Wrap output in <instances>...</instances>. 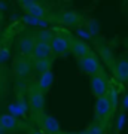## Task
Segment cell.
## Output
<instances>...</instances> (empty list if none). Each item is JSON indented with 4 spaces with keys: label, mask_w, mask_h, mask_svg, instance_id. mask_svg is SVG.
Listing matches in <instances>:
<instances>
[{
    "label": "cell",
    "mask_w": 128,
    "mask_h": 134,
    "mask_svg": "<svg viewBox=\"0 0 128 134\" xmlns=\"http://www.w3.org/2000/svg\"><path fill=\"white\" fill-rule=\"evenodd\" d=\"M43 90H40V86H31L30 90V107L33 110L34 115H42L43 106H45V96H43Z\"/></svg>",
    "instance_id": "6da1fadb"
},
{
    "label": "cell",
    "mask_w": 128,
    "mask_h": 134,
    "mask_svg": "<svg viewBox=\"0 0 128 134\" xmlns=\"http://www.w3.org/2000/svg\"><path fill=\"white\" fill-rule=\"evenodd\" d=\"M91 90H92V92H94L97 97L106 96L107 91H109L106 79L103 76H100V75H94L92 79H91Z\"/></svg>",
    "instance_id": "7a4b0ae2"
},
{
    "label": "cell",
    "mask_w": 128,
    "mask_h": 134,
    "mask_svg": "<svg viewBox=\"0 0 128 134\" xmlns=\"http://www.w3.org/2000/svg\"><path fill=\"white\" fill-rule=\"evenodd\" d=\"M112 109V103H110L109 97L103 96L97 98V103H95V116L97 118H106V116L110 113Z\"/></svg>",
    "instance_id": "3957f363"
},
{
    "label": "cell",
    "mask_w": 128,
    "mask_h": 134,
    "mask_svg": "<svg viewBox=\"0 0 128 134\" xmlns=\"http://www.w3.org/2000/svg\"><path fill=\"white\" fill-rule=\"evenodd\" d=\"M81 67L84 69V72H86L88 75H97V72L100 70V64H98V60L94 57V55H86V57L81 58L79 61Z\"/></svg>",
    "instance_id": "277c9868"
},
{
    "label": "cell",
    "mask_w": 128,
    "mask_h": 134,
    "mask_svg": "<svg viewBox=\"0 0 128 134\" xmlns=\"http://www.w3.org/2000/svg\"><path fill=\"white\" fill-rule=\"evenodd\" d=\"M51 48H52V52L57 54V55H61V54H66L69 49L71 48V43L69 42L67 37H63V36H55L54 40L51 42Z\"/></svg>",
    "instance_id": "5b68a950"
},
{
    "label": "cell",
    "mask_w": 128,
    "mask_h": 134,
    "mask_svg": "<svg viewBox=\"0 0 128 134\" xmlns=\"http://www.w3.org/2000/svg\"><path fill=\"white\" fill-rule=\"evenodd\" d=\"M51 52H52L51 43L39 40V42H36V48H34L33 57L36 58V60H43V58H49Z\"/></svg>",
    "instance_id": "8992f818"
},
{
    "label": "cell",
    "mask_w": 128,
    "mask_h": 134,
    "mask_svg": "<svg viewBox=\"0 0 128 134\" xmlns=\"http://www.w3.org/2000/svg\"><path fill=\"white\" fill-rule=\"evenodd\" d=\"M42 127L49 134H60V124H58V121L55 118H52V116H48V115L43 116Z\"/></svg>",
    "instance_id": "52a82bcc"
},
{
    "label": "cell",
    "mask_w": 128,
    "mask_h": 134,
    "mask_svg": "<svg viewBox=\"0 0 128 134\" xmlns=\"http://www.w3.org/2000/svg\"><path fill=\"white\" fill-rule=\"evenodd\" d=\"M70 49L77 58H84V57H86V55H90V48H88V45H86L85 42H82V40H75V42H71Z\"/></svg>",
    "instance_id": "ba28073f"
},
{
    "label": "cell",
    "mask_w": 128,
    "mask_h": 134,
    "mask_svg": "<svg viewBox=\"0 0 128 134\" xmlns=\"http://www.w3.org/2000/svg\"><path fill=\"white\" fill-rule=\"evenodd\" d=\"M34 48H36V42H34L33 37L24 36V37L19 40V49H21L25 55H31V54L34 52Z\"/></svg>",
    "instance_id": "9c48e42d"
},
{
    "label": "cell",
    "mask_w": 128,
    "mask_h": 134,
    "mask_svg": "<svg viewBox=\"0 0 128 134\" xmlns=\"http://www.w3.org/2000/svg\"><path fill=\"white\" fill-rule=\"evenodd\" d=\"M115 75L119 81H128V61L127 60H122L116 64V69H115Z\"/></svg>",
    "instance_id": "30bf717a"
},
{
    "label": "cell",
    "mask_w": 128,
    "mask_h": 134,
    "mask_svg": "<svg viewBox=\"0 0 128 134\" xmlns=\"http://www.w3.org/2000/svg\"><path fill=\"white\" fill-rule=\"evenodd\" d=\"M52 81H54V75H52V72L49 70V72H45V73H42V75H40V79H39L37 85L40 86V90L46 91L48 88L52 85Z\"/></svg>",
    "instance_id": "8fae6325"
},
{
    "label": "cell",
    "mask_w": 128,
    "mask_h": 134,
    "mask_svg": "<svg viewBox=\"0 0 128 134\" xmlns=\"http://www.w3.org/2000/svg\"><path fill=\"white\" fill-rule=\"evenodd\" d=\"M14 70L16 75H25V73L30 72V64L29 61H25V60H16L14 63Z\"/></svg>",
    "instance_id": "7c38bea8"
},
{
    "label": "cell",
    "mask_w": 128,
    "mask_h": 134,
    "mask_svg": "<svg viewBox=\"0 0 128 134\" xmlns=\"http://www.w3.org/2000/svg\"><path fill=\"white\" fill-rule=\"evenodd\" d=\"M34 69L40 72V75L45 72H49V69H51V61L48 60V58H43V60H34Z\"/></svg>",
    "instance_id": "4fadbf2b"
},
{
    "label": "cell",
    "mask_w": 128,
    "mask_h": 134,
    "mask_svg": "<svg viewBox=\"0 0 128 134\" xmlns=\"http://www.w3.org/2000/svg\"><path fill=\"white\" fill-rule=\"evenodd\" d=\"M0 124L6 130H14L16 127V119H15L14 115H3L0 116Z\"/></svg>",
    "instance_id": "5bb4252c"
},
{
    "label": "cell",
    "mask_w": 128,
    "mask_h": 134,
    "mask_svg": "<svg viewBox=\"0 0 128 134\" xmlns=\"http://www.w3.org/2000/svg\"><path fill=\"white\" fill-rule=\"evenodd\" d=\"M58 19L61 23H64V24H76L79 21V15H76L75 12H66V14L60 15Z\"/></svg>",
    "instance_id": "9a60e30c"
},
{
    "label": "cell",
    "mask_w": 128,
    "mask_h": 134,
    "mask_svg": "<svg viewBox=\"0 0 128 134\" xmlns=\"http://www.w3.org/2000/svg\"><path fill=\"white\" fill-rule=\"evenodd\" d=\"M25 109H27V104H25L24 101H21V103H16V104H10V106H9V112H10V113H12L14 116H21V115H24Z\"/></svg>",
    "instance_id": "2e32d148"
},
{
    "label": "cell",
    "mask_w": 128,
    "mask_h": 134,
    "mask_svg": "<svg viewBox=\"0 0 128 134\" xmlns=\"http://www.w3.org/2000/svg\"><path fill=\"white\" fill-rule=\"evenodd\" d=\"M25 10L29 12V15L36 16V18H43V16H45V9H43L39 3H36L34 6H31V8H29V9H25Z\"/></svg>",
    "instance_id": "e0dca14e"
},
{
    "label": "cell",
    "mask_w": 128,
    "mask_h": 134,
    "mask_svg": "<svg viewBox=\"0 0 128 134\" xmlns=\"http://www.w3.org/2000/svg\"><path fill=\"white\" fill-rule=\"evenodd\" d=\"M24 23L31 24V25H39V27H45V25H46V21H45V19L36 18V16H31V15L25 16V18H24Z\"/></svg>",
    "instance_id": "ac0fdd59"
},
{
    "label": "cell",
    "mask_w": 128,
    "mask_h": 134,
    "mask_svg": "<svg viewBox=\"0 0 128 134\" xmlns=\"http://www.w3.org/2000/svg\"><path fill=\"white\" fill-rule=\"evenodd\" d=\"M39 37V40H42V42H52L54 37H55V34L52 31H49V30H43V31H39L36 34Z\"/></svg>",
    "instance_id": "d6986e66"
},
{
    "label": "cell",
    "mask_w": 128,
    "mask_h": 134,
    "mask_svg": "<svg viewBox=\"0 0 128 134\" xmlns=\"http://www.w3.org/2000/svg\"><path fill=\"white\" fill-rule=\"evenodd\" d=\"M107 97H109L110 103H112V109H116V106H118V92H116V90H113V88H110L109 91H107Z\"/></svg>",
    "instance_id": "ffe728a7"
},
{
    "label": "cell",
    "mask_w": 128,
    "mask_h": 134,
    "mask_svg": "<svg viewBox=\"0 0 128 134\" xmlns=\"http://www.w3.org/2000/svg\"><path fill=\"white\" fill-rule=\"evenodd\" d=\"M88 134H104V128L100 124H92L88 128Z\"/></svg>",
    "instance_id": "44dd1931"
},
{
    "label": "cell",
    "mask_w": 128,
    "mask_h": 134,
    "mask_svg": "<svg viewBox=\"0 0 128 134\" xmlns=\"http://www.w3.org/2000/svg\"><path fill=\"white\" fill-rule=\"evenodd\" d=\"M8 57H9V51L6 48H2L0 49V63H5L8 60Z\"/></svg>",
    "instance_id": "7402d4cb"
},
{
    "label": "cell",
    "mask_w": 128,
    "mask_h": 134,
    "mask_svg": "<svg viewBox=\"0 0 128 134\" xmlns=\"http://www.w3.org/2000/svg\"><path fill=\"white\" fill-rule=\"evenodd\" d=\"M77 34H79V36H81L82 39H90L91 37V33L90 31H88V30H85V29H77Z\"/></svg>",
    "instance_id": "603a6c76"
},
{
    "label": "cell",
    "mask_w": 128,
    "mask_h": 134,
    "mask_svg": "<svg viewBox=\"0 0 128 134\" xmlns=\"http://www.w3.org/2000/svg\"><path fill=\"white\" fill-rule=\"evenodd\" d=\"M124 125H125V115H121V116L118 118V125H116L118 131H122Z\"/></svg>",
    "instance_id": "cb8c5ba5"
},
{
    "label": "cell",
    "mask_w": 128,
    "mask_h": 134,
    "mask_svg": "<svg viewBox=\"0 0 128 134\" xmlns=\"http://www.w3.org/2000/svg\"><path fill=\"white\" fill-rule=\"evenodd\" d=\"M21 3H23V6L25 8V9H29V8H31V6H34L37 2L36 0H21Z\"/></svg>",
    "instance_id": "d4e9b609"
},
{
    "label": "cell",
    "mask_w": 128,
    "mask_h": 134,
    "mask_svg": "<svg viewBox=\"0 0 128 134\" xmlns=\"http://www.w3.org/2000/svg\"><path fill=\"white\" fill-rule=\"evenodd\" d=\"M88 27H90L92 31H97V23H95V21H92L91 24H88Z\"/></svg>",
    "instance_id": "484cf974"
},
{
    "label": "cell",
    "mask_w": 128,
    "mask_h": 134,
    "mask_svg": "<svg viewBox=\"0 0 128 134\" xmlns=\"http://www.w3.org/2000/svg\"><path fill=\"white\" fill-rule=\"evenodd\" d=\"M122 106H124V109H128V94H127V96H125V97H124Z\"/></svg>",
    "instance_id": "4316f807"
},
{
    "label": "cell",
    "mask_w": 128,
    "mask_h": 134,
    "mask_svg": "<svg viewBox=\"0 0 128 134\" xmlns=\"http://www.w3.org/2000/svg\"><path fill=\"white\" fill-rule=\"evenodd\" d=\"M31 134H43L42 131H37V130H33V131H31Z\"/></svg>",
    "instance_id": "83f0119b"
},
{
    "label": "cell",
    "mask_w": 128,
    "mask_h": 134,
    "mask_svg": "<svg viewBox=\"0 0 128 134\" xmlns=\"http://www.w3.org/2000/svg\"><path fill=\"white\" fill-rule=\"evenodd\" d=\"M5 127H3V125H2V124H0V134H3V131H5Z\"/></svg>",
    "instance_id": "f1b7e54d"
}]
</instances>
